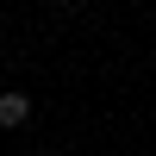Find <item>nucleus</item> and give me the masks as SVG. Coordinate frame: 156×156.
Masks as SVG:
<instances>
[{"label":"nucleus","mask_w":156,"mask_h":156,"mask_svg":"<svg viewBox=\"0 0 156 156\" xmlns=\"http://www.w3.org/2000/svg\"><path fill=\"white\" fill-rule=\"evenodd\" d=\"M25 119H31V94H19V87L0 94V131H19Z\"/></svg>","instance_id":"1"}]
</instances>
